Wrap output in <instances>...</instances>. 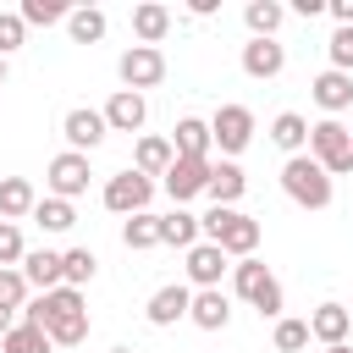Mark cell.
Here are the masks:
<instances>
[{"mask_svg":"<svg viewBox=\"0 0 353 353\" xmlns=\"http://www.w3.org/2000/svg\"><path fill=\"white\" fill-rule=\"evenodd\" d=\"M39 210V193L28 176H0V221H22Z\"/></svg>","mask_w":353,"mask_h":353,"instance_id":"obj_24","label":"cell"},{"mask_svg":"<svg viewBox=\"0 0 353 353\" xmlns=\"http://www.w3.org/2000/svg\"><path fill=\"white\" fill-rule=\"evenodd\" d=\"M276 347H281V353L309 347V320H276Z\"/></svg>","mask_w":353,"mask_h":353,"instance_id":"obj_38","label":"cell"},{"mask_svg":"<svg viewBox=\"0 0 353 353\" xmlns=\"http://www.w3.org/2000/svg\"><path fill=\"white\" fill-rule=\"evenodd\" d=\"M33 226H39V232H72V226H77V210H72L66 199H39Z\"/></svg>","mask_w":353,"mask_h":353,"instance_id":"obj_30","label":"cell"},{"mask_svg":"<svg viewBox=\"0 0 353 353\" xmlns=\"http://www.w3.org/2000/svg\"><path fill=\"white\" fill-rule=\"evenodd\" d=\"M121 243L132 248V254H143V248H160V215H127L121 221Z\"/></svg>","mask_w":353,"mask_h":353,"instance_id":"obj_28","label":"cell"},{"mask_svg":"<svg viewBox=\"0 0 353 353\" xmlns=\"http://www.w3.org/2000/svg\"><path fill=\"white\" fill-rule=\"evenodd\" d=\"M309 154L325 165V176H347L353 171V127H342L336 116L309 127Z\"/></svg>","mask_w":353,"mask_h":353,"instance_id":"obj_4","label":"cell"},{"mask_svg":"<svg viewBox=\"0 0 353 353\" xmlns=\"http://www.w3.org/2000/svg\"><path fill=\"white\" fill-rule=\"evenodd\" d=\"M66 33H72L77 44H99V39H105V11H99V6H77V11L66 17Z\"/></svg>","mask_w":353,"mask_h":353,"instance_id":"obj_29","label":"cell"},{"mask_svg":"<svg viewBox=\"0 0 353 353\" xmlns=\"http://www.w3.org/2000/svg\"><path fill=\"white\" fill-rule=\"evenodd\" d=\"M17 325H22V320H17V309H0V342H6Z\"/></svg>","mask_w":353,"mask_h":353,"instance_id":"obj_40","label":"cell"},{"mask_svg":"<svg viewBox=\"0 0 353 353\" xmlns=\"http://www.w3.org/2000/svg\"><path fill=\"white\" fill-rule=\"evenodd\" d=\"M171 160H176L171 138H154V132H143V138H138V149H132V171H143V176H165V171H171Z\"/></svg>","mask_w":353,"mask_h":353,"instance_id":"obj_23","label":"cell"},{"mask_svg":"<svg viewBox=\"0 0 353 353\" xmlns=\"http://www.w3.org/2000/svg\"><path fill=\"white\" fill-rule=\"evenodd\" d=\"M215 6H221V0H188V11H193V17H215Z\"/></svg>","mask_w":353,"mask_h":353,"instance_id":"obj_41","label":"cell"},{"mask_svg":"<svg viewBox=\"0 0 353 353\" xmlns=\"http://www.w3.org/2000/svg\"><path fill=\"white\" fill-rule=\"evenodd\" d=\"M28 325H39L55 347H77L88 336V303L77 287H55V292H39L28 309H22Z\"/></svg>","mask_w":353,"mask_h":353,"instance_id":"obj_1","label":"cell"},{"mask_svg":"<svg viewBox=\"0 0 353 353\" xmlns=\"http://www.w3.org/2000/svg\"><path fill=\"white\" fill-rule=\"evenodd\" d=\"M221 210H232L243 193H248V176H243V165L237 160H221V165H210V188H204Z\"/></svg>","mask_w":353,"mask_h":353,"instance_id":"obj_20","label":"cell"},{"mask_svg":"<svg viewBox=\"0 0 353 353\" xmlns=\"http://www.w3.org/2000/svg\"><path fill=\"white\" fill-rule=\"evenodd\" d=\"M325 353H353V347H347V342H336V347H325Z\"/></svg>","mask_w":353,"mask_h":353,"instance_id":"obj_42","label":"cell"},{"mask_svg":"<svg viewBox=\"0 0 353 353\" xmlns=\"http://www.w3.org/2000/svg\"><path fill=\"white\" fill-rule=\"evenodd\" d=\"M72 11L61 6V0H22V22L28 28H55V22H66Z\"/></svg>","mask_w":353,"mask_h":353,"instance_id":"obj_33","label":"cell"},{"mask_svg":"<svg viewBox=\"0 0 353 353\" xmlns=\"http://www.w3.org/2000/svg\"><path fill=\"white\" fill-rule=\"evenodd\" d=\"M149 199H154V176H143V171H132V165L105 182V210H116V215H143Z\"/></svg>","mask_w":353,"mask_h":353,"instance_id":"obj_6","label":"cell"},{"mask_svg":"<svg viewBox=\"0 0 353 353\" xmlns=\"http://www.w3.org/2000/svg\"><path fill=\"white\" fill-rule=\"evenodd\" d=\"M88 154H72V149H61L55 160H50V171H44V182H50V199H83L88 193Z\"/></svg>","mask_w":353,"mask_h":353,"instance_id":"obj_7","label":"cell"},{"mask_svg":"<svg viewBox=\"0 0 353 353\" xmlns=\"http://www.w3.org/2000/svg\"><path fill=\"white\" fill-rule=\"evenodd\" d=\"M281 193L292 204H303V210H325L331 204V176H325V165L314 154H292L281 165Z\"/></svg>","mask_w":353,"mask_h":353,"instance_id":"obj_2","label":"cell"},{"mask_svg":"<svg viewBox=\"0 0 353 353\" xmlns=\"http://www.w3.org/2000/svg\"><path fill=\"white\" fill-rule=\"evenodd\" d=\"M188 320H193L199 331H226V320H232V303H226V292H221V287H204V292H193V309H188Z\"/></svg>","mask_w":353,"mask_h":353,"instance_id":"obj_21","label":"cell"},{"mask_svg":"<svg viewBox=\"0 0 353 353\" xmlns=\"http://www.w3.org/2000/svg\"><path fill=\"white\" fill-rule=\"evenodd\" d=\"M132 33H138V44L160 50V39L171 33V11H165L160 0H143V6H132Z\"/></svg>","mask_w":353,"mask_h":353,"instance_id":"obj_22","label":"cell"},{"mask_svg":"<svg viewBox=\"0 0 353 353\" xmlns=\"http://www.w3.org/2000/svg\"><path fill=\"white\" fill-rule=\"evenodd\" d=\"M215 243L226 248V259H254V248H259V221H254V215H243V210H232Z\"/></svg>","mask_w":353,"mask_h":353,"instance_id":"obj_14","label":"cell"},{"mask_svg":"<svg viewBox=\"0 0 353 353\" xmlns=\"http://www.w3.org/2000/svg\"><path fill=\"white\" fill-rule=\"evenodd\" d=\"M309 94H314V105L325 110V116H336V110H347L353 105V72H320L314 83H309Z\"/></svg>","mask_w":353,"mask_h":353,"instance_id":"obj_15","label":"cell"},{"mask_svg":"<svg viewBox=\"0 0 353 353\" xmlns=\"http://www.w3.org/2000/svg\"><path fill=\"white\" fill-rule=\"evenodd\" d=\"M232 287H237V298H248V303L259 309V320H281V309H287L281 281H276L259 259H237V265H232Z\"/></svg>","mask_w":353,"mask_h":353,"instance_id":"obj_3","label":"cell"},{"mask_svg":"<svg viewBox=\"0 0 353 353\" xmlns=\"http://www.w3.org/2000/svg\"><path fill=\"white\" fill-rule=\"evenodd\" d=\"M171 149H176L182 160H210V149H215V138H210V121H199V116H182V121L171 127Z\"/></svg>","mask_w":353,"mask_h":353,"instance_id":"obj_16","label":"cell"},{"mask_svg":"<svg viewBox=\"0 0 353 353\" xmlns=\"http://www.w3.org/2000/svg\"><path fill=\"white\" fill-rule=\"evenodd\" d=\"M0 83H6V55H0Z\"/></svg>","mask_w":353,"mask_h":353,"instance_id":"obj_43","label":"cell"},{"mask_svg":"<svg viewBox=\"0 0 353 353\" xmlns=\"http://www.w3.org/2000/svg\"><path fill=\"white\" fill-rule=\"evenodd\" d=\"M22 44H28L22 11H0V55H11V50H22Z\"/></svg>","mask_w":353,"mask_h":353,"instance_id":"obj_37","label":"cell"},{"mask_svg":"<svg viewBox=\"0 0 353 353\" xmlns=\"http://www.w3.org/2000/svg\"><path fill=\"white\" fill-rule=\"evenodd\" d=\"M347 331H353V309H342V303H320V309L309 314V336L325 342V347L347 342Z\"/></svg>","mask_w":353,"mask_h":353,"instance_id":"obj_19","label":"cell"},{"mask_svg":"<svg viewBox=\"0 0 353 353\" xmlns=\"http://www.w3.org/2000/svg\"><path fill=\"white\" fill-rule=\"evenodd\" d=\"M105 110H88V105H72L66 116H61V138H66V149L72 154H88V149H99L105 143Z\"/></svg>","mask_w":353,"mask_h":353,"instance_id":"obj_9","label":"cell"},{"mask_svg":"<svg viewBox=\"0 0 353 353\" xmlns=\"http://www.w3.org/2000/svg\"><path fill=\"white\" fill-rule=\"evenodd\" d=\"M270 143H276V149H287V160H292V154H303V149H309V121H303L298 110H281V116L270 121Z\"/></svg>","mask_w":353,"mask_h":353,"instance_id":"obj_25","label":"cell"},{"mask_svg":"<svg viewBox=\"0 0 353 353\" xmlns=\"http://www.w3.org/2000/svg\"><path fill=\"white\" fill-rule=\"evenodd\" d=\"M50 347H55V342H50L39 325H28V320H22V325H17V331L0 342V353H50Z\"/></svg>","mask_w":353,"mask_h":353,"instance_id":"obj_32","label":"cell"},{"mask_svg":"<svg viewBox=\"0 0 353 353\" xmlns=\"http://www.w3.org/2000/svg\"><path fill=\"white\" fill-rule=\"evenodd\" d=\"M210 138H215V149L232 160V154H243L248 143H254V110L248 105H221L215 116H210Z\"/></svg>","mask_w":353,"mask_h":353,"instance_id":"obj_5","label":"cell"},{"mask_svg":"<svg viewBox=\"0 0 353 353\" xmlns=\"http://www.w3.org/2000/svg\"><path fill=\"white\" fill-rule=\"evenodd\" d=\"M22 276H28V287H39V292H55V287H66V270H61V254H55V248H28V259H22Z\"/></svg>","mask_w":353,"mask_h":353,"instance_id":"obj_18","label":"cell"},{"mask_svg":"<svg viewBox=\"0 0 353 353\" xmlns=\"http://www.w3.org/2000/svg\"><path fill=\"white\" fill-rule=\"evenodd\" d=\"M325 55H331V72H353V28H336L325 39Z\"/></svg>","mask_w":353,"mask_h":353,"instance_id":"obj_36","label":"cell"},{"mask_svg":"<svg viewBox=\"0 0 353 353\" xmlns=\"http://www.w3.org/2000/svg\"><path fill=\"white\" fill-rule=\"evenodd\" d=\"M221 270H226V248L221 243H199L188 248V281L204 292V287H221Z\"/></svg>","mask_w":353,"mask_h":353,"instance_id":"obj_17","label":"cell"},{"mask_svg":"<svg viewBox=\"0 0 353 353\" xmlns=\"http://www.w3.org/2000/svg\"><path fill=\"white\" fill-rule=\"evenodd\" d=\"M292 11H298V17H320V11H325V0H292Z\"/></svg>","mask_w":353,"mask_h":353,"instance_id":"obj_39","label":"cell"},{"mask_svg":"<svg viewBox=\"0 0 353 353\" xmlns=\"http://www.w3.org/2000/svg\"><path fill=\"white\" fill-rule=\"evenodd\" d=\"M210 165H215V160H182V154H176L171 171L160 176V188H165L176 204H182V199H199V193L210 188Z\"/></svg>","mask_w":353,"mask_h":353,"instance_id":"obj_10","label":"cell"},{"mask_svg":"<svg viewBox=\"0 0 353 353\" xmlns=\"http://www.w3.org/2000/svg\"><path fill=\"white\" fill-rule=\"evenodd\" d=\"M0 309H28V276H22V265L0 270Z\"/></svg>","mask_w":353,"mask_h":353,"instance_id":"obj_35","label":"cell"},{"mask_svg":"<svg viewBox=\"0 0 353 353\" xmlns=\"http://www.w3.org/2000/svg\"><path fill=\"white\" fill-rule=\"evenodd\" d=\"M116 72H121V83H127L132 94H143V88H160V83H165V55L149 50V44H132V50L116 61Z\"/></svg>","mask_w":353,"mask_h":353,"instance_id":"obj_8","label":"cell"},{"mask_svg":"<svg viewBox=\"0 0 353 353\" xmlns=\"http://www.w3.org/2000/svg\"><path fill=\"white\" fill-rule=\"evenodd\" d=\"M149 121V105H143V94H132V88H116L110 99H105V127L110 132H138Z\"/></svg>","mask_w":353,"mask_h":353,"instance_id":"obj_13","label":"cell"},{"mask_svg":"<svg viewBox=\"0 0 353 353\" xmlns=\"http://www.w3.org/2000/svg\"><path fill=\"white\" fill-rule=\"evenodd\" d=\"M110 353H132V347H110Z\"/></svg>","mask_w":353,"mask_h":353,"instance_id":"obj_44","label":"cell"},{"mask_svg":"<svg viewBox=\"0 0 353 353\" xmlns=\"http://www.w3.org/2000/svg\"><path fill=\"white\" fill-rule=\"evenodd\" d=\"M188 309H193V287H182V281L154 287V292H149V303H143L149 325H176V320H188Z\"/></svg>","mask_w":353,"mask_h":353,"instance_id":"obj_11","label":"cell"},{"mask_svg":"<svg viewBox=\"0 0 353 353\" xmlns=\"http://www.w3.org/2000/svg\"><path fill=\"white\" fill-rule=\"evenodd\" d=\"M28 259V243H22V226L17 221H0V270H17Z\"/></svg>","mask_w":353,"mask_h":353,"instance_id":"obj_34","label":"cell"},{"mask_svg":"<svg viewBox=\"0 0 353 353\" xmlns=\"http://www.w3.org/2000/svg\"><path fill=\"white\" fill-rule=\"evenodd\" d=\"M243 22H248L254 39H276V28L287 22V11H281L276 0H248V6H243Z\"/></svg>","mask_w":353,"mask_h":353,"instance_id":"obj_27","label":"cell"},{"mask_svg":"<svg viewBox=\"0 0 353 353\" xmlns=\"http://www.w3.org/2000/svg\"><path fill=\"white\" fill-rule=\"evenodd\" d=\"M199 215H188V210H171V215H160V243H171V248H199Z\"/></svg>","mask_w":353,"mask_h":353,"instance_id":"obj_26","label":"cell"},{"mask_svg":"<svg viewBox=\"0 0 353 353\" xmlns=\"http://www.w3.org/2000/svg\"><path fill=\"white\" fill-rule=\"evenodd\" d=\"M61 270H66V287H77V292H83V281H94L99 259H94L88 248H66V254H61Z\"/></svg>","mask_w":353,"mask_h":353,"instance_id":"obj_31","label":"cell"},{"mask_svg":"<svg viewBox=\"0 0 353 353\" xmlns=\"http://www.w3.org/2000/svg\"><path fill=\"white\" fill-rule=\"evenodd\" d=\"M281 66H287V50H281L276 39H248V44H243V72H248L254 83L281 77Z\"/></svg>","mask_w":353,"mask_h":353,"instance_id":"obj_12","label":"cell"}]
</instances>
